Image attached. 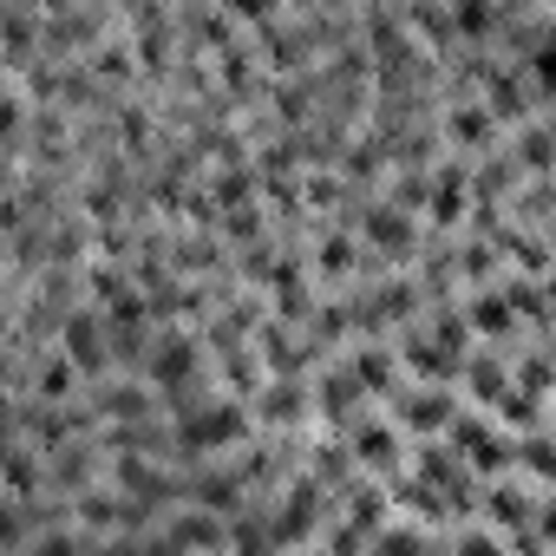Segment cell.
<instances>
[{"label": "cell", "mask_w": 556, "mask_h": 556, "mask_svg": "<svg viewBox=\"0 0 556 556\" xmlns=\"http://www.w3.org/2000/svg\"><path fill=\"white\" fill-rule=\"evenodd\" d=\"M236 491H242V478H203L197 484V504L216 510V504H236Z\"/></svg>", "instance_id": "cell-8"}, {"label": "cell", "mask_w": 556, "mask_h": 556, "mask_svg": "<svg viewBox=\"0 0 556 556\" xmlns=\"http://www.w3.org/2000/svg\"><path fill=\"white\" fill-rule=\"evenodd\" d=\"M308 530H315V484L289 491L282 510H275V536H308Z\"/></svg>", "instance_id": "cell-4"}, {"label": "cell", "mask_w": 556, "mask_h": 556, "mask_svg": "<svg viewBox=\"0 0 556 556\" xmlns=\"http://www.w3.org/2000/svg\"><path fill=\"white\" fill-rule=\"evenodd\" d=\"M8 491H40V452H0Z\"/></svg>", "instance_id": "cell-6"}, {"label": "cell", "mask_w": 556, "mask_h": 556, "mask_svg": "<svg viewBox=\"0 0 556 556\" xmlns=\"http://www.w3.org/2000/svg\"><path fill=\"white\" fill-rule=\"evenodd\" d=\"M99 556H144V549H138V543H105Z\"/></svg>", "instance_id": "cell-18"}, {"label": "cell", "mask_w": 556, "mask_h": 556, "mask_svg": "<svg viewBox=\"0 0 556 556\" xmlns=\"http://www.w3.org/2000/svg\"><path fill=\"white\" fill-rule=\"evenodd\" d=\"M66 361H73V374H105L112 348H105V321L99 315H73L66 321Z\"/></svg>", "instance_id": "cell-2"}, {"label": "cell", "mask_w": 556, "mask_h": 556, "mask_svg": "<svg viewBox=\"0 0 556 556\" xmlns=\"http://www.w3.org/2000/svg\"><path fill=\"white\" fill-rule=\"evenodd\" d=\"M249 432V419H242V406H210V413H197V419H184V452H210V445H229V439H242Z\"/></svg>", "instance_id": "cell-1"}, {"label": "cell", "mask_w": 556, "mask_h": 556, "mask_svg": "<svg viewBox=\"0 0 556 556\" xmlns=\"http://www.w3.org/2000/svg\"><path fill=\"white\" fill-rule=\"evenodd\" d=\"M21 536H27V517H21V510L8 504V510H0V549H14Z\"/></svg>", "instance_id": "cell-15"}, {"label": "cell", "mask_w": 556, "mask_h": 556, "mask_svg": "<svg viewBox=\"0 0 556 556\" xmlns=\"http://www.w3.org/2000/svg\"><path fill=\"white\" fill-rule=\"evenodd\" d=\"M86 465H92V458H86L79 445H60V484H86Z\"/></svg>", "instance_id": "cell-13"}, {"label": "cell", "mask_w": 556, "mask_h": 556, "mask_svg": "<svg viewBox=\"0 0 556 556\" xmlns=\"http://www.w3.org/2000/svg\"><path fill=\"white\" fill-rule=\"evenodd\" d=\"M73 387H79L73 361H47V367H40V400H66Z\"/></svg>", "instance_id": "cell-7"}, {"label": "cell", "mask_w": 556, "mask_h": 556, "mask_svg": "<svg viewBox=\"0 0 556 556\" xmlns=\"http://www.w3.org/2000/svg\"><path fill=\"white\" fill-rule=\"evenodd\" d=\"M484 131H491V118H484V112H471V105H465V112L452 118V138H458V144H478Z\"/></svg>", "instance_id": "cell-11"}, {"label": "cell", "mask_w": 556, "mask_h": 556, "mask_svg": "<svg viewBox=\"0 0 556 556\" xmlns=\"http://www.w3.org/2000/svg\"><path fill=\"white\" fill-rule=\"evenodd\" d=\"M348 255H354L348 242H328V249H321V268H328V275H341V268H348Z\"/></svg>", "instance_id": "cell-17"}, {"label": "cell", "mask_w": 556, "mask_h": 556, "mask_svg": "<svg viewBox=\"0 0 556 556\" xmlns=\"http://www.w3.org/2000/svg\"><path fill=\"white\" fill-rule=\"evenodd\" d=\"M34 556H86V543L73 530H47V536H34Z\"/></svg>", "instance_id": "cell-10"}, {"label": "cell", "mask_w": 556, "mask_h": 556, "mask_svg": "<svg viewBox=\"0 0 556 556\" xmlns=\"http://www.w3.org/2000/svg\"><path fill=\"white\" fill-rule=\"evenodd\" d=\"M177 549H216L223 543V530H216V517L210 510H190V517H177Z\"/></svg>", "instance_id": "cell-5"}, {"label": "cell", "mask_w": 556, "mask_h": 556, "mask_svg": "<svg viewBox=\"0 0 556 556\" xmlns=\"http://www.w3.org/2000/svg\"><path fill=\"white\" fill-rule=\"evenodd\" d=\"M197 374V341H184V334H170V341H157V354H151V380L177 400L184 393V380Z\"/></svg>", "instance_id": "cell-3"}, {"label": "cell", "mask_w": 556, "mask_h": 556, "mask_svg": "<svg viewBox=\"0 0 556 556\" xmlns=\"http://www.w3.org/2000/svg\"><path fill=\"white\" fill-rule=\"evenodd\" d=\"M229 543H236V556H268V543H275V536H268L262 523H236V530H229Z\"/></svg>", "instance_id": "cell-9"}, {"label": "cell", "mask_w": 556, "mask_h": 556, "mask_svg": "<svg viewBox=\"0 0 556 556\" xmlns=\"http://www.w3.org/2000/svg\"><path fill=\"white\" fill-rule=\"evenodd\" d=\"M458 197H465L458 177H445V184H439V216H458Z\"/></svg>", "instance_id": "cell-16"}, {"label": "cell", "mask_w": 556, "mask_h": 556, "mask_svg": "<svg viewBox=\"0 0 556 556\" xmlns=\"http://www.w3.org/2000/svg\"><path fill=\"white\" fill-rule=\"evenodd\" d=\"M367 236L400 249V242H406V223H400V216H387V210H374V216H367Z\"/></svg>", "instance_id": "cell-12"}, {"label": "cell", "mask_w": 556, "mask_h": 556, "mask_svg": "<svg viewBox=\"0 0 556 556\" xmlns=\"http://www.w3.org/2000/svg\"><path fill=\"white\" fill-rule=\"evenodd\" d=\"M79 517H92V523H118V497L92 491V497H79Z\"/></svg>", "instance_id": "cell-14"}]
</instances>
